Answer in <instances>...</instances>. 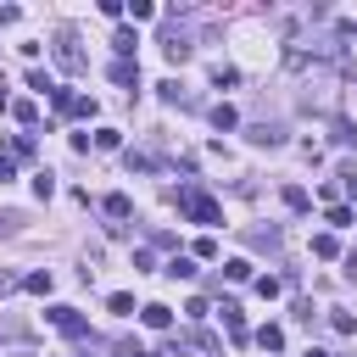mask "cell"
Listing matches in <instances>:
<instances>
[{"label": "cell", "mask_w": 357, "mask_h": 357, "mask_svg": "<svg viewBox=\"0 0 357 357\" xmlns=\"http://www.w3.org/2000/svg\"><path fill=\"white\" fill-rule=\"evenodd\" d=\"M223 274H229V279H251V262L246 257H229V262H223Z\"/></svg>", "instance_id": "cell-21"}, {"label": "cell", "mask_w": 357, "mask_h": 357, "mask_svg": "<svg viewBox=\"0 0 357 357\" xmlns=\"http://www.w3.org/2000/svg\"><path fill=\"white\" fill-rule=\"evenodd\" d=\"M112 45H117V62H128V56H134V45H140V39H134V28H117V34H112Z\"/></svg>", "instance_id": "cell-13"}, {"label": "cell", "mask_w": 357, "mask_h": 357, "mask_svg": "<svg viewBox=\"0 0 357 357\" xmlns=\"http://www.w3.org/2000/svg\"><path fill=\"white\" fill-rule=\"evenodd\" d=\"M51 190H56V173H51V168L34 173V196H39V201H51Z\"/></svg>", "instance_id": "cell-17"}, {"label": "cell", "mask_w": 357, "mask_h": 357, "mask_svg": "<svg viewBox=\"0 0 357 357\" xmlns=\"http://www.w3.org/2000/svg\"><path fill=\"white\" fill-rule=\"evenodd\" d=\"M285 207H290V212H307V190H301V185H285Z\"/></svg>", "instance_id": "cell-20"}, {"label": "cell", "mask_w": 357, "mask_h": 357, "mask_svg": "<svg viewBox=\"0 0 357 357\" xmlns=\"http://www.w3.org/2000/svg\"><path fill=\"white\" fill-rule=\"evenodd\" d=\"M73 117H95V95H73Z\"/></svg>", "instance_id": "cell-24"}, {"label": "cell", "mask_w": 357, "mask_h": 357, "mask_svg": "<svg viewBox=\"0 0 357 357\" xmlns=\"http://www.w3.org/2000/svg\"><path fill=\"white\" fill-rule=\"evenodd\" d=\"M330 223H335V229H352V207L335 201V207H330Z\"/></svg>", "instance_id": "cell-26"}, {"label": "cell", "mask_w": 357, "mask_h": 357, "mask_svg": "<svg viewBox=\"0 0 357 357\" xmlns=\"http://www.w3.org/2000/svg\"><path fill=\"white\" fill-rule=\"evenodd\" d=\"M162 51H168V62H190V39H185V34H168Z\"/></svg>", "instance_id": "cell-5"}, {"label": "cell", "mask_w": 357, "mask_h": 357, "mask_svg": "<svg viewBox=\"0 0 357 357\" xmlns=\"http://www.w3.org/2000/svg\"><path fill=\"white\" fill-rule=\"evenodd\" d=\"M106 307H112V312H117V319H128V312H134V296H128V290H117V296H112V301H106Z\"/></svg>", "instance_id": "cell-22"}, {"label": "cell", "mask_w": 357, "mask_h": 357, "mask_svg": "<svg viewBox=\"0 0 357 357\" xmlns=\"http://www.w3.org/2000/svg\"><path fill=\"white\" fill-rule=\"evenodd\" d=\"M173 201H178V212H185L190 223H218V218H223V207H218L212 196H201L196 185H185V190L173 196Z\"/></svg>", "instance_id": "cell-1"}, {"label": "cell", "mask_w": 357, "mask_h": 357, "mask_svg": "<svg viewBox=\"0 0 357 357\" xmlns=\"http://www.w3.org/2000/svg\"><path fill=\"white\" fill-rule=\"evenodd\" d=\"M106 218H117V223H123V218H134V201H128L123 190H117V196H106Z\"/></svg>", "instance_id": "cell-11"}, {"label": "cell", "mask_w": 357, "mask_h": 357, "mask_svg": "<svg viewBox=\"0 0 357 357\" xmlns=\"http://www.w3.org/2000/svg\"><path fill=\"white\" fill-rule=\"evenodd\" d=\"M117 357H146V352L134 346V341H123V346H117Z\"/></svg>", "instance_id": "cell-31"}, {"label": "cell", "mask_w": 357, "mask_h": 357, "mask_svg": "<svg viewBox=\"0 0 357 357\" xmlns=\"http://www.w3.org/2000/svg\"><path fill=\"white\" fill-rule=\"evenodd\" d=\"M51 285H56V279H51V268H39V274H28V279H23V290H28V296H51Z\"/></svg>", "instance_id": "cell-7"}, {"label": "cell", "mask_w": 357, "mask_h": 357, "mask_svg": "<svg viewBox=\"0 0 357 357\" xmlns=\"http://www.w3.org/2000/svg\"><path fill=\"white\" fill-rule=\"evenodd\" d=\"M312 257H324V262H330V257H341L335 235H312Z\"/></svg>", "instance_id": "cell-16"}, {"label": "cell", "mask_w": 357, "mask_h": 357, "mask_svg": "<svg viewBox=\"0 0 357 357\" xmlns=\"http://www.w3.org/2000/svg\"><path fill=\"white\" fill-rule=\"evenodd\" d=\"M117 140H123L117 128H101V134H95V151H117Z\"/></svg>", "instance_id": "cell-23"}, {"label": "cell", "mask_w": 357, "mask_h": 357, "mask_svg": "<svg viewBox=\"0 0 357 357\" xmlns=\"http://www.w3.org/2000/svg\"><path fill=\"white\" fill-rule=\"evenodd\" d=\"M17 168H12V157H0V185H6V178H12Z\"/></svg>", "instance_id": "cell-32"}, {"label": "cell", "mask_w": 357, "mask_h": 357, "mask_svg": "<svg viewBox=\"0 0 357 357\" xmlns=\"http://www.w3.org/2000/svg\"><path fill=\"white\" fill-rule=\"evenodd\" d=\"M341 190H346V196H352V201H357V168H352V162H346V168H341Z\"/></svg>", "instance_id": "cell-27"}, {"label": "cell", "mask_w": 357, "mask_h": 357, "mask_svg": "<svg viewBox=\"0 0 357 357\" xmlns=\"http://www.w3.org/2000/svg\"><path fill=\"white\" fill-rule=\"evenodd\" d=\"M17 223H23L17 212H0V235H12V229H17Z\"/></svg>", "instance_id": "cell-30"}, {"label": "cell", "mask_w": 357, "mask_h": 357, "mask_svg": "<svg viewBox=\"0 0 357 357\" xmlns=\"http://www.w3.org/2000/svg\"><path fill=\"white\" fill-rule=\"evenodd\" d=\"M235 78H240V73H235L229 62H218V67H212V84H235Z\"/></svg>", "instance_id": "cell-28"}, {"label": "cell", "mask_w": 357, "mask_h": 357, "mask_svg": "<svg viewBox=\"0 0 357 357\" xmlns=\"http://www.w3.org/2000/svg\"><path fill=\"white\" fill-rule=\"evenodd\" d=\"M140 312H146V324H151V330H168V324H173V312H168L162 301H151V307H140Z\"/></svg>", "instance_id": "cell-12"}, {"label": "cell", "mask_w": 357, "mask_h": 357, "mask_svg": "<svg viewBox=\"0 0 357 357\" xmlns=\"http://www.w3.org/2000/svg\"><path fill=\"white\" fill-rule=\"evenodd\" d=\"M51 324L67 335V341H78V335H89V324H84V312L78 307H51Z\"/></svg>", "instance_id": "cell-2"}, {"label": "cell", "mask_w": 357, "mask_h": 357, "mask_svg": "<svg viewBox=\"0 0 357 357\" xmlns=\"http://www.w3.org/2000/svg\"><path fill=\"white\" fill-rule=\"evenodd\" d=\"M330 324H335V335H352V330H357L352 312H330Z\"/></svg>", "instance_id": "cell-25"}, {"label": "cell", "mask_w": 357, "mask_h": 357, "mask_svg": "<svg viewBox=\"0 0 357 357\" xmlns=\"http://www.w3.org/2000/svg\"><path fill=\"white\" fill-rule=\"evenodd\" d=\"M28 89H39V95H56V78L45 73V67H34V73H28Z\"/></svg>", "instance_id": "cell-14"}, {"label": "cell", "mask_w": 357, "mask_h": 357, "mask_svg": "<svg viewBox=\"0 0 357 357\" xmlns=\"http://www.w3.org/2000/svg\"><path fill=\"white\" fill-rule=\"evenodd\" d=\"M162 89V101H173V106H190V89L178 84V78H168V84H157Z\"/></svg>", "instance_id": "cell-10"}, {"label": "cell", "mask_w": 357, "mask_h": 357, "mask_svg": "<svg viewBox=\"0 0 357 357\" xmlns=\"http://www.w3.org/2000/svg\"><path fill=\"white\" fill-rule=\"evenodd\" d=\"M235 123H240L235 106H212V128H235Z\"/></svg>", "instance_id": "cell-19"}, {"label": "cell", "mask_w": 357, "mask_h": 357, "mask_svg": "<svg viewBox=\"0 0 357 357\" xmlns=\"http://www.w3.org/2000/svg\"><path fill=\"white\" fill-rule=\"evenodd\" d=\"M17 285H23V279H17V274H6V268H0V296H12Z\"/></svg>", "instance_id": "cell-29"}, {"label": "cell", "mask_w": 357, "mask_h": 357, "mask_svg": "<svg viewBox=\"0 0 357 357\" xmlns=\"http://www.w3.org/2000/svg\"><path fill=\"white\" fill-rule=\"evenodd\" d=\"M112 84H123V89H140V62H112Z\"/></svg>", "instance_id": "cell-4"}, {"label": "cell", "mask_w": 357, "mask_h": 357, "mask_svg": "<svg viewBox=\"0 0 357 357\" xmlns=\"http://www.w3.org/2000/svg\"><path fill=\"white\" fill-rule=\"evenodd\" d=\"M301 357H330V352H319V346H307V352H301Z\"/></svg>", "instance_id": "cell-33"}, {"label": "cell", "mask_w": 357, "mask_h": 357, "mask_svg": "<svg viewBox=\"0 0 357 357\" xmlns=\"http://www.w3.org/2000/svg\"><path fill=\"white\" fill-rule=\"evenodd\" d=\"M12 117H17V123H23V128H28V123H34V117H39V101H12Z\"/></svg>", "instance_id": "cell-18"}, {"label": "cell", "mask_w": 357, "mask_h": 357, "mask_svg": "<svg viewBox=\"0 0 357 357\" xmlns=\"http://www.w3.org/2000/svg\"><path fill=\"white\" fill-rule=\"evenodd\" d=\"M251 246L257 251H279V229H251Z\"/></svg>", "instance_id": "cell-15"}, {"label": "cell", "mask_w": 357, "mask_h": 357, "mask_svg": "<svg viewBox=\"0 0 357 357\" xmlns=\"http://www.w3.org/2000/svg\"><path fill=\"white\" fill-rule=\"evenodd\" d=\"M56 62H62L67 73H84V67H89V62H84V51H78V39H73L67 28L56 34Z\"/></svg>", "instance_id": "cell-3"}, {"label": "cell", "mask_w": 357, "mask_h": 357, "mask_svg": "<svg viewBox=\"0 0 357 357\" xmlns=\"http://www.w3.org/2000/svg\"><path fill=\"white\" fill-rule=\"evenodd\" d=\"M257 346H262V352H279V346H285V330H279V324H262V330H257Z\"/></svg>", "instance_id": "cell-8"}, {"label": "cell", "mask_w": 357, "mask_h": 357, "mask_svg": "<svg viewBox=\"0 0 357 357\" xmlns=\"http://www.w3.org/2000/svg\"><path fill=\"white\" fill-rule=\"evenodd\" d=\"M162 274H168V279H196V257H173Z\"/></svg>", "instance_id": "cell-9"}, {"label": "cell", "mask_w": 357, "mask_h": 357, "mask_svg": "<svg viewBox=\"0 0 357 357\" xmlns=\"http://www.w3.org/2000/svg\"><path fill=\"white\" fill-rule=\"evenodd\" d=\"M251 140H257V146H279L285 128H279V123H251Z\"/></svg>", "instance_id": "cell-6"}]
</instances>
